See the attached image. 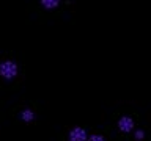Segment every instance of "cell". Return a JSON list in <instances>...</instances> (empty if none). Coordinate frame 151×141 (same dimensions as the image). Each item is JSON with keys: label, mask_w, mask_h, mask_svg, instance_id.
Listing matches in <instances>:
<instances>
[{"label": "cell", "mask_w": 151, "mask_h": 141, "mask_svg": "<svg viewBox=\"0 0 151 141\" xmlns=\"http://www.w3.org/2000/svg\"><path fill=\"white\" fill-rule=\"evenodd\" d=\"M87 141H106V138H104L102 135H98V133H94V135H90Z\"/></svg>", "instance_id": "8992f818"}, {"label": "cell", "mask_w": 151, "mask_h": 141, "mask_svg": "<svg viewBox=\"0 0 151 141\" xmlns=\"http://www.w3.org/2000/svg\"><path fill=\"white\" fill-rule=\"evenodd\" d=\"M41 5H42V6H46V8H49V9H52V8L58 6L60 2H58V0H42Z\"/></svg>", "instance_id": "5b68a950"}, {"label": "cell", "mask_w": 151, "mask_h": 141, "mask_svg": "<svg viewBox=\"0 0 151 141\" xmlns=\"http://www.w3.org/2000/svg\"><path fill=\"white\" fill-rule=\"evenodd\" d=\"M87 138H88V133L82 127H74L69 132V141H87Z\"/></svg>", "instance_id": "3957f363"}, {"label": "cell", "mask_w": 151, "mask_h": 141, "mask_svg": "<svg viewBox=\"0 0 151 141\" xmlns=\"http://www.w3.org/2000/svg\"><path fill=\"white\" fill-rule=\"evenodd\" d=\"M19 74V66L16 61L13 60H5L0 63V75L6 80H11L14 78L16 75Z\"/></svg>", "instance_id": "6da1fadb"}, {"label": "cell", "mask_w": 151, "mask_h": 141, "mask_svg": "<svg viewBox=\"0 0 151 141\" xmlns=\"http://www.w3.org/2000/svg\"><path fill=\"white\" fill-rule=\"evenodd\" d=\"M134 119L129 116H121L120 118V121H118V129H120L123 133H129L131 130H134Z\"/></svg>", "instance_id": "7a4b0ae2"}, {"label": "cell", "mask_w": 151, "mask_h": 141, "mask_svg": "<svg viewBox=\"0 0 151 141\" xmlns=\"http://www.w3.org/2000/svg\"><path fill=\"white\" fill-rule=\"evenodd\" d=\"M134 136H135V140H137V141H142V140L145 138V132H143V130H135Z\"/></svg>", "instance_id": "52a82bcc"}, {"label": "cell", "mask_w": 151, "mask_h": 141, "mask_svg": "<svg viewBox=\"0 0 151 141\" xmlns=\"http://www.w3.org/2000/svg\"><path fill=\"white\" fill-rule=\"evenodd\" d=\"M21 119L25 121V122H32L35 119V111H33L32 108H24L21 111Z\"/></svg>", "instance_id": "277c9868"}]
</instances>
